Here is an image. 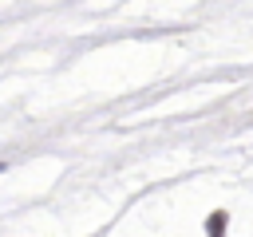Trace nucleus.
I'll return each instance as SVG.
<instances>
[{
    "instance_id": "1",
    "label": "nucleus",
    "mask_w": 253,
    "mask_h": 237,
    "mask_svg": "<svg viewBox=\"0 0 253 237\" xmlns=\"http://www.w3.org/2000/svg\"><path fill=\"white\" fill-rule=\"evenodd\" d=\"M225 225H229V213H225V209H213V213L206 217V237H221Z\"/></svg>"
},
{
    "instance_id": "2",
    "label": "nucleus",
    "mask_w": 253,
    "mask_h": 237,
    "mask_svg": "<svg viewBox=\"0 0 253 237\" xmlns=\"http://www.w3.org/2000/svg\"><path fill=\"white\" fill-rule=\"evenodd\" d=\"M0 170H4V162H0Z\"/></svg>"
}]
</instances>
